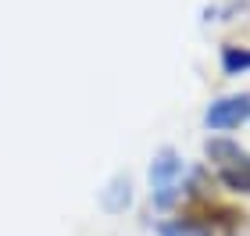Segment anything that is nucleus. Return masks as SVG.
<instances>
[{
	"mask_svg": "<svg viewBox=\"0 0 250 236\" xmlns=\"http://www.w3.org/2000/svg\"><path fill=\"white\" fill-rule=\"evenodd\" d=\"M218 179L229 190H236V193H250V157L243 165H229V168H218Z\"/></svg>",
	"mask_w": 250,
	"mask_h": 236,
	"instance_id": "7",
	"label": "nucleus"
},
{
	"mask_svg": "<svg viewBox=\"0 0 250 236\" xmlns=\"http://www.w3.org/2000/svg\"><path fill=\"white\" fill-rule=\"evenodd\" d=\"M208 157H211V161H218V168H229V165H243L250 154L240 150L229 140H208Z\"/></svg>",
	"mask_w": 250,
	"mask_h": 236,
	"instance_id": "4",
	"label": "nucleus"
},
{
	"mask_svg": "<svg viewBox=\"0 0 250 236\" xmlns=\"http://www.w3.org/2000/svg\"><path fill=\"white\" fill-rule=\"evenodd\" d=\"M222 68H225V75H243V72H250V47L225 43V47H222Z\"/></svg>",
	"mask_w": 250,
	"mask_h": 236,
	"instance_id": "6",
	"label": "nucleus"
},
{
	"mask_svg": "<svg viewBox=\"0 0 250 236\" xmlns=\"http://www.w3.org/2000/svg\"><path fill=\"white\" fill-rule=\"evenodd\" d=\"M183 179H186V161L179 157L175 147H161L150 161V200L154 208L168 211L183 197Z\"/></svg>",
	"mask_w": 250,
	"mask_h": 236,
	"instance_id": "1",
	"label": "nucleus"
},
{
	"mask_svg": "<svg viewBox=\"0 0 250 236\" xmlns=\"http://www.w3.org/2000/svg\"><path fill=\"white\" fill-rule=\"evenodd\" d=\"M100 204H104V211H111V215H118V211H125L132 204V183L129 175H115L107 183V190H100Z\"/></svg>",
	"mask_w": 250,
	"mask_h": 236,
	"instance_id": "3",
	"label": "nucleus"
},
{
	"mask_svg": "<svg viewBox=\"0 0 250 236\" xmlns=\"http://www.w3.org/2000/svg\"><path fill=\"white\" fill-rule=\"evenodd\" d=\"M250 118V93H229V97H218L214 104H208L204 111V126L214 129V132H225V129H236L240 122Z\"/></svg>",
	"mask_w": 250,
	"mask_h": 236,
	"instance_id": "2",
	"label": "nucleus"
},
{
	"mask_svg": "<svg viewBox=\"0 0 250 236\" xmlns=\"http://www.w3.org/2000/svg\"><path fill=\"white\" fill-rule=\"evenodd\" d=\"M157 236H211V226H204L197 218H172L157 226Z\"/></svg>",
	"mask_w": 250,
	"mask_h": 236,
	"instance_id": "5",
	"label": "nucleus"
}]
</instances>
